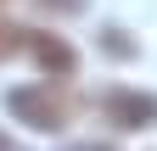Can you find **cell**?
<instances>
[{
	"label": "cell",
	"instance_id": "obj_3",
	"mask_svg": "<svg viewBox=\"0 0 157 151\" xmlns=\"http://www.w3.org/2000/svg\"><path fill=\"white\" fill-rule=\"evenodd\" d=\"M23 45H28V56H34L45 73H56V79H67V73L78 67L73 45H67V39H56V34H28V28H23Z\"/></svg>",
	"mask_w": 157,
	"mask_h": 151
},
{
	"label": "cell",
	"instance_id": "obj_2",
	"mask_svg": "<svg viewBox=\"0 0 157 151\" xmlns=\"http://www.w3.org/2000/svg\"><path fill=\"white\" fill-rule=\"evenodd\" d=\"M101 112H107V123H118V129H151L157 123V95L112 90V95H101Z\"/></svg>",
	"mask_w": 157,
	"mask_h": 151
},
{
	"label": "cell",
	"instance_id": "obj_7",
	"mask_svg": "<svg viewBox=\"0 0 157 151\" xmlns=\"http://www.w3.org/2000/svg\"><path fill=\"white\" fill-rule=\"evenodd\" d=\"M0 151H17V145H11V140H6V134H0Z\"/></svg>",
	"mask_w": 157,
	"mask_h": 151
},
{
	"label": "cell",
	"instance_id": "obj_1",
	"mask_svg": "<svg viewBox=\"0 0 157 151\" xmlns=\"http://www.w3.org/2000/svg\"><path fill=\"white\" fill-rule=\"evenodd\" d=\"M11 112H17V123H28V129H67V95L62 90H51V84H23V90H11Z\"/></svg>",
	"mask_w": 157,
	"mask_h": 151
},
{
	"label": "cell",
	"instance_id": "obj_4",
	"mask_svg": "<svg viewBox=\"0 0 157 151\" xmlns=\"http://www.w3.org/2000/svg\"><path fill=\"white\" fill-rule=\"evenodd\" d=\"M17 45H23V28H6V23H0V56H11Z\"/></svg>",
	"mask_w": 157,
	"mask_h": 151
},
{
	"label": "cell",
	"instance_id": "obj_5",
	"mask_svg": "<svg viewBox=\"0 0 157 151\" xmlns=\"http://www.w3.org/2000/svg\"><path fill=\"white\" fill-rule=\"evenodd\" d=\"M39 6H45V11H51V6H56V11H73L78 0H39Z\"/></svg>",
	"mask_w": 157,
	"mask_h": 151
},
{
	"label": "cell",
	"instance_id": "obj_6",
	"mask_svg": "<svg viewBox=\"0 0 157 151\" xmlns=\"http://www.w3.org/2000/svg\"><path fill=\"white\" fill-rule=\"evenodd\" d=\"M67 151H112V145H95V140H84V145H67Z\"/></svg>",
	"mask_w": 157,
	"mask_h": 151
}]
</instances>
